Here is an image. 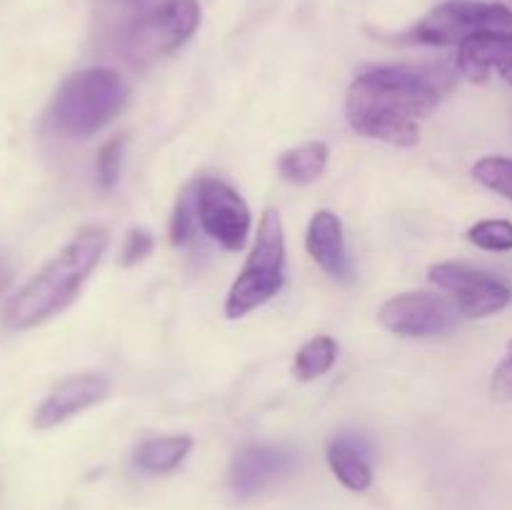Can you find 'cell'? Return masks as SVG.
Instances as JSON below:
<instances>
[{
	"mask_svg": "<svg viewBox=\"0 0 512 510\" xmlns=\"http://www.w3.org/2000/svg\"><path fill=\"white\" fill-rule=\"evenodd\" d=\"M440 103L430 75L413 68H373L358 75L345 95V115L355 133L410 148L418 143V123Z\"/></svg>",
	"mask_w": 512,
	"mask_h": 510,
	"instance_id": "cell-1",
	"label": "cell"
},
{
	"mask_svg": "<svg viewBox=\"0 0 512 510\" xmlns=\"http://www.w3.org/2000/svg\"><path fill=\"white\" fill-rule=\"evenodd\" d=\"M108 248L105 228H83L35 278H30L8 303L5 328L25 330L45 323L78 298L98 260Z\"/></svg>",
	"mask_w": 512,
	"mask_h": 510,
	"instance_id": "cell-2",
	"label": "cell"
},
{
	"mask_svg": "<svg viewBox=\"0 0 512 510\" xmlns=\"http://www.w3.org/2000/svg\"><path fill=\"white\" fill-rule=\"evenodd\" d=\"M128 100V88L115 70L90 68L65 80L48 110V123L65 138H90L103 130Z\"/></svg>",
	"mask_w": 512,
	"mask_h": 510,
	"instance_id": "cell-3",
	"label": "cell"
},
{
	"mask_svg": "<svg viewBox=\"0 0 512 510\" xmlns=\"http://www.w3.org/2000/svg\"><path fill=\"white\" fill-rule=\"evenodd\" d=\"M285 278V238L283 220L275 210H265L258 225V238L253 250L240 270L238 280L230 288L225 300V315L230 320L243 318L250 310L268 303L280 288Z\"/></svg>",
	"mask_w": 512,
	"mask_h": 510,
	"instance_id": "cell-4",
	"label": "cell"
},
{
	"mask_svg": "<svg viewBox=\"0 0 512 510\" xmlns=\"http://www.w3.org/2000/svg\"><path fill=\"white\" fill-rule=\"evenodd\" d=\"M480 33H512V10L508 5L448 0L400 35V40L423 45H463Z\"/></svg>",
	"mask_w": 512,
	"mask_h": 510,
	"instance_id": "cell-5",
	"label": "cell"
},
{
	"mask_svg": "<svg viewBox=\"0 0 512 510\" xmlns=\"http://www.w3.org/2000/svg\"><path fill=\"white\" fill-rule=\"evenodd\" d=\"M200 25L198 0H165L163 5L135 20L123 35V55L130 65L143 68L178 50Z\"/></svg>",
	"mask_w": 512,
	"mask_h": 510,
	"instance_id": "cell-6",
	"label": "cell"
},
{
	"mask_svg": "<svg viewBox=\"0 0 512 510\" xmlns=\"http://www.w3.org/2000/svg\"><path fill=\"white\" fill-rule=\"evenodd\" d=\"M430 283L450 293L453 305L465 318H488L512 300V290L503 280L465 263L433 265Z\"/></svg>",
	"mask_w": 512,
	"mask_h": 510,
	"instance_id": "cell-7",
	"label": "cell"
},
{
	"mask_svg": "<svg viewBox=\"0 0 512 510\" xmlns=\"http://www.w3.org/2000/svg\"><path fill=\"white\" fill-rule=\"evenodd\" d=\"M198 220L225 250H240L248 243L250 210L223 180L205 178L198 183Z\"/></svg>",
	"mask_w": 512,
	"mask_h": 510,
	"instance_id": "cell-8",
	"label": "cell"
},
{
	"mask_svg": "<svg viewBox=\"0 0 512 510\" xmlns=\"http://www.w3.org/2000/svg\"><path fill=\"white\" fill-rule=\"evenodd\" d=\"M380 323L403 338H430L450 330L458 320V308L450 300L430 293H405L390 298L380 308Z\"/></svg>",
	"mask_w": 512,
	"mask_h": 510,
	"instance_id": "cell-9",
	"label": "cell"
},
{
	"mask_svg": "<svg viewBox=\"0 0 512 510\" xmlns=\"http://www.w3.org/2000/svg\"><path fill=\"white\" fill-rule=\"evenodd\" d=\"M105 395H108V380H105L103 375H75V378L63 380V383L38 405V410H35L33 415V425L38 430L55 428V425L65 423L68 418L78 415L80 410L100 403Z\"/></svg>",
	"mask_w": 512,
	"mask_h": 510,
	"instance_id": "cell-10",
	"label": "cell"
},
{
	"mask_svg": "<svg viewBox=\"0 0 512 510\" xmlns=\"http://www.w3.org/2000/svg\"><path fill=\"white\" fill-rule=\"evenodd\" d=\"M293 468V455L273 445H250L240 450L230 468V488L240 498L260 493Z\"/></svg>",
	"mask_w": 512,
	"mask_h": 510,
	"instance_id": "cell-11",
	"label": "cell"
},
{
	"mask_svg": "<svg viewBox=\"0 0 512 510\" xmlns=\"http://www.w3.org/2000/svg\"><path fill=\"white\" fill-rule=\"evenodd\" d=\"M458 68L473 83H485L493 73L512 83V33H480L465 40Z\"/></svg>",
	"mask_w": 512,
	"mask_h": 510,
	"instance_id": "cell-12",
	"label": "cell"
},
{
	"mask_svg": "<svg viewBox=\"0 0 512 510\" xmlns=\"http://www.w3.org/2000/svg\"><path fill=\"white\" fill-rule=\"evenodd\" d=\"M305 248L313 255L315 263L333 278H348L353 273L350 268L348 250H345L343 223L330 210H318L308 225L305 235Z\"/></svg>",
	"mask_w": 512,
	"mask_h": 510,
	"instance_id": "cell-13",
	"label": "cell"
},
{
	"mask_svg": "<svg viewBox=\"0 0 512 510\" xmlns=\"http://www.w3.org/2000/svg\"><path fill=\"white\" fill-rule=\"evenodd\" d=\"M328 463L335 478L348 490L363 493L373 483V468L368 463V448L355 435H338L328 448Z\"/></svg>",
	"mask_w": 512,
	"mask_h": 510,
	"instance_id": "cell-14",
	"label": "cell"
},
{
	"mask_svg": "<svg viewBox=\"0 0 512 510\" xmlns=\"http://www.w3.org/2000/svg\"><path fill=\"white\" fill-rule=\"evenodd\" d=\"M328 145L315 140V143L298 145L293 150H285L278 160V170L283 175V180L295 185L313 183L323 175L325 165H328Z\"/></svg>",
	"mask_w": 512,
	"mask_h": 510,
	"instance_id": "cell-15",
	"label": "cell"
},
{
	"mask_svg": "<svg viewBox=\"0 0 512 510\" xmlns=\"http://www.w3.org/2000/svg\"><path fill=\"white\" fill-rule=\"evenodd\" d=\"M193 448V438L188 435H170V438L148 440L135 453V465L145 473L163 475L178 468L185 460V455Z\"/></svg>",
	"mask_w": 512,
	"mask_h": 510,
	"instance_id": "cell-16",
	"label": "cell"
},
{
	"mask_svg": "<svg viewBox=\"0 0 512 510\" xmlns=\"http://www.w3.org/2000/svg\"><path fill=\"white\" fill-rule=\"evenodd\" d=\"M338 358V343L328 335H318V338L308 340L303 348L298 350L293 363V373L298 380H315L320 375L328 373Z\"/></svg>",
	"mask_w": 512,
	"mask_h": 510,
	"instance_id": "cell-17",
	"label": "cell"
},
{
	"mask_svg": "<svg viewBox=\"0 0 512 510\" xmlns=\"http://www.w3.org/2000/svg\"><path fill=\"white\" fill-rule=\"evenodd\" d=\"M473 175L478 183L493 193L503 195V198L512 200V158H503V155H488V158L478 160L473 168Z\"/></svg>",
	"mask_w": 512,
	"mask_h": 510,
	"instance_id": "cell-18",
	"label": "cell"
},
{
	"mask_svg": "<svg viewBox=\"0 0 512 510\" xmlns=\"http://www.w3.org/2000/svg\"><path fill=\"white\" fill-rule=\"evenodd\" d=\"M198 183H193L190 188H185L180 193L178 205H175L173 213V225H170V240L173 245H185L195 233V225H198Z\"/></svg>",
	"mask_w": 512,
	"mask_h": 510,
	"instance_id": "cell-19",
	"label": "cell"
},
{
	"mask_svg": "<svg viewBox=\"0 0 512 510\" xmlns=\"http://www.w3.org/2000/svg\"><path fill=\"white\" fill-rule=\"evenodd\" d=\"M468 240L490 253H508L512 250V223L510 220H480L468 230Z\"/></svg>",
	"mask_w": 512,
	"mask_h": 510,
	"instance_id": "cell-20",
	"label": "cell"
},
{
	"mask_svg": "<svg viewBox=\"0 0 512 510\" xmlns=\"http://www.w3.org/2000/svg\"><path fill=\"white\" fill-rule=\"evenodd\" d=\"M123 148H125V138H113L100 148L98 180L100 185H103V190H110L115 183H118L120 163H123Z\"/></svg>",
	"mask_w": 512,
	"mask_h": 510,
	"instance_id": "cell-21",
	"label": "cell"
},
{
	"mask_svg": "<svg viewBox=\"0 0 512 510\" xmlns=\"http://www.w3.org/2000/svg\"><path fill=\"white\" fill-rule=\"evenodd\" d=\"M490 393L500 403H510L512 400V340L508 343V355L503 363L495 368L493 380H490Z\"/></svg>",
	"mask_w": 512,
	"mask_h": 510,
	"instance_id": "cell-22",
	"label": "cell"
},
{
	"mask_svg": "<svg viewBox=\"0 0 512 510\" xmlns=\"http://www.w3.org/2000/svg\"><path fill=\"white\" fill-rule=\"evenodd\" d=\"M153 250V235L148 230H133L123 245V265H135Z\"/></svg>",
	"mask_w": 512,
	"mask_h": 510,
	"instance_id": "cell-23",
	"label": "cell"
},
{
	"mask_svg": "<svg viewBox=\"0 0 512 510\" xmlns=\"http://www.w3.org/2000/svg\"><path fill=\"white\" fill-rule=\"evenodd\" d=\"M10 285V265L5 263V258L0 255V293Z\"/></svg>",
	"mask_w": 512,
	"mask_h": 510,
	"instance_id": "cell-24",
	"label": "cell"
},
{
	"mask_svg": "<svg viewBox=\"0 0 512 510\" xmlns=\"http://www.w3.org/2000/svg\"><path fill=\"white\" fill-rule=\"evenodd\" d=\"M120 3H143V0H120Z\"/></svg>",
	"mask_w": 512,
	"mask_h": 510,
	"instance_id": "cell-25",
	"label": "cell"
}]
</instances>
